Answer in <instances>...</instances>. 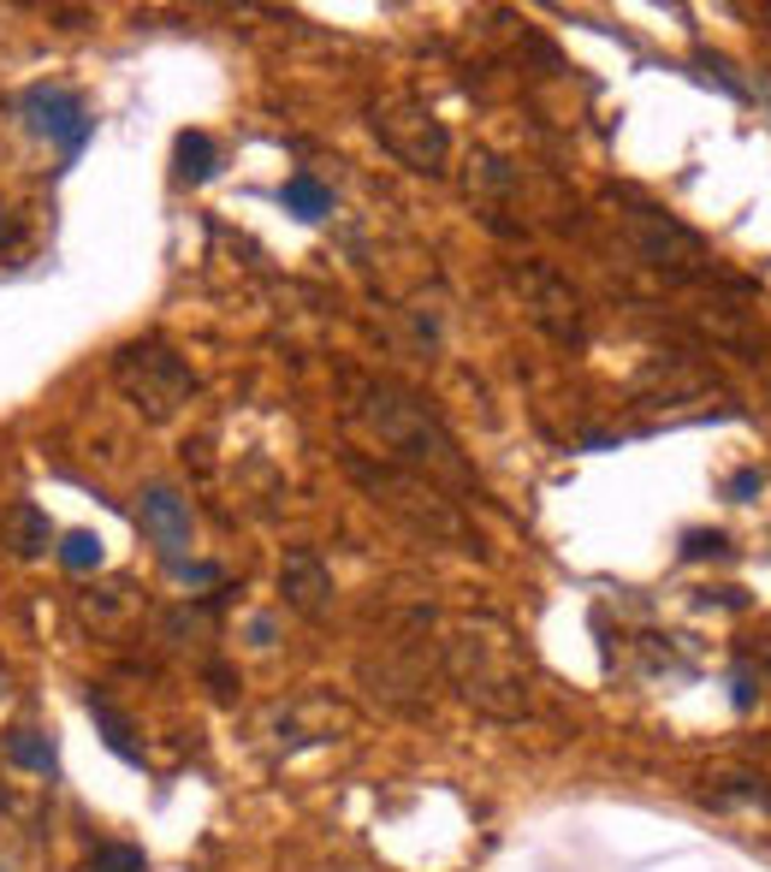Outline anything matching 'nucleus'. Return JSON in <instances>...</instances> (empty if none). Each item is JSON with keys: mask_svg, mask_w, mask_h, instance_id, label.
<instances>
[{"mask_svg": "<svg viewBox=\"0 0 771 872\" xmlns=\"http://www.w3.org/2000/svg\"><path fill=\"white\" fill-rule=\"evenodd\" d=\"M7 754L19 760V765H30V772H54V748H48L37 730H12V737H7Z\"/></svg>", "mask_w": 771, "mask_h": 872, "instance_id": "6e6552de", "label": "nucleus"}, {"mask_svg": "<svg viewBox=\"0 0 771 872\" xmlns=\"http://www.w3.org/2000/svg\"><path fill=\"white\" fill-rule=\"evenodd\" d=\"M179 161H184L179 173L191 179V184H202V179L214 173V143H209L202 131H184V136H179Z\"/></svg>", "mask_w": 771, "mask_h": 872, "instance_id": "423d86ee", "label": "nucleus"}, {"mask_svg": "<svg viewBox=\"0 0 771 872\" xmlns=\"http://www.w3.org/2000/svg\"><path fill=\"white\" fill-rule=\"evenodd\" d=\"M452 671L463 682V694L481 700L487 712L510 718L523 707V665L510 659V641L499 629H463L452 641Z\"/></svg>", "mask_w": 771, "mask_h": 872, "instance_id": "f257e3e1", "label": "nucleus"}, {"mask_svg": "<svg viewBox=\"0 0 771 872\" xmlns=\"http://www.w3.org/2000/svg\"><path fill=\"white\" fill-rule=\"evenodd\" d=\"M136 517H143L149 540L161 546V552H184V546H191V505H184L173 487H149Z\"/></svg>", "mask_w": 771, "mask_h": 872, "instance_id": "20e7f679", "label": "nucleus"}, {"mask_svg": "<svg viewBox=\"0 0 771 872\" xmlns=\"http://www.w3.org/2000/svg\"><path fill=\"white\" fill-rule=\"evenodd\" d=\"M24 113H30V125H37L48 143L65 149V155H78V149L90 143V131H95V119L83 113V101L72 90H54V83L24 90Z\"/></svg>", "mask_w": 771, "mask_h": 872, "instance_id": "7ed1b4c3", "label": "nucleus"}, {"mask_svg": "<svg viewBox=\"0 0 771 872\" xmlns=\"http://www.w3.org/2000/svg\"><path fill=\"white\" fill-rule=\"evenodd\" d=\"M60 558L72 564V570H95V564H101V540L90 535V528H78V535H65Z\"/></svg>", "mask_w": 771, "mask_h": 872, "instance_id": "9d476101", "label": "nucleus"}, {"mask_svg": "<svg viewBox=\"0 0 771 872\" xmlns=\"http://www.w3.org/2000/svg\"><path fill=\"white\" fill-rule=\"evenodd\" d=\"M119 386H125L136 398V409H149V416H173V409L191 398V374L166 351H125L119 356Z\"/></svg>", "mask_w": 771, "mask_h": 872, "instance_id": "f03ea898", "label": "nucleus"}, {"mask_svg": "<svg viewBox=\"0 0 771 872\" xmlns=\"http://www.w3.org/2000/svg\"><path fill=\"white\" fill-rule=\"evenodd\" d=\"M90 872H149V861H143V849H131V843H101L90 854Z\"/></svg>", "mask_w": 771, "mask_h": 872, "instance_id": "1a4fd4ad", "label": "nucleus"}, {"mask_svg": "<svg viewBox=\"0 0 771 872\" xmlns=\"http://www.w3.org/2000/svg\"><path fill=\"white\" fill-rule=\"evenodd\" d=\"M285 594H291V606H303V611H321V606H327L333 581H327V570H321L315 552H297V558L285 564Z\"/></svg>", "mask_w": 771, "mask_h": 872, "instance_id": "39448f33", "label": "nucleus"}, {"mask_svg": "<svg viewBox=\"0 0 771 872\" xmlns=\"http://www.w3.org/2000/svg\"><path fill=\"white\" fill-rule=\"evenodd\" d=\"M280 202H285V209H297L303 220H321V214H327V209H333V196H327V191H321V184H315V179H291V184H285V191H280Z\"/></svg>", "mask_w": 771, "mask_h": 872, "instance_id": "0eeeda50", "label": "nucleus"}]
</instances>
